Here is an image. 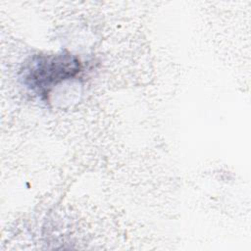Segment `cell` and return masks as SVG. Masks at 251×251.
I'll list each match as a JSON object with an SVG mask.
<instances>
[{"instance_id": "1", "label": "cell", "mask_w": 251, "mask_h": 251, "mask_svg": "<svg viewBox=\"0 0 251 251\" xmlns=\"http://www.w3.org/2000/svg\"><path fill=\"white\" fill-rule=\"evenodd\" d=\"M81 71L77 57L61 52L53 55H36L24 69V83L41 98L60 82L74 78Z\"/></svg>"}]
</instances>
